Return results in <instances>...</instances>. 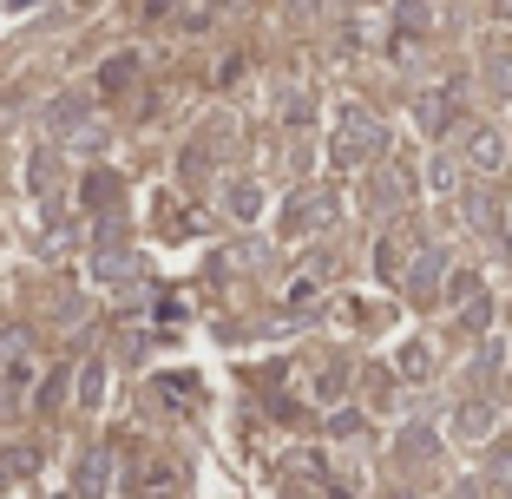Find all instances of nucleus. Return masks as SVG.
I'll return each instance as SVG.
<instances>
[{"label":"nucleus","instance_id":"obj_25","mask_svg":"<svg viewBox=\"0 0 512 499\" xmlns=\"http://www.w3.org/2000/svg\"><path fill=\"white\" fill-rule=\"evenodd\" d=\"M394 460H434V427H407V434H394Z\"/></svg>","mask_w":512,"mask_h":499},{"label":"nucleus","instance_id":"obj_5","mask_svg":"<svg viewBox=\"0 0 512 499\" xmlns=\"http://www.w3.org/2000/svg\"><path fill=\"white\" fill-rule=\"evenodd\" d=\"M447 434L460 440V447H493V440H499V401H486V394H467V401H453Z\"/></svg>","mask_w":512,"mask_h":499},{"label":"nucleus","instance_id":"obj_27","mask_svg":"<svg viewBox=\"0 0 512 499\" xmlns=\"http://www.w3.org/2000/svg\"><path fill=\"white\" fill-rule=\"evenodd\" d=\"M506 368V342L499 335H480V355H473V375H499Z\"/></svg>","mask_w":512,"mask_h":499},{"label":"nucleus","instance_id":"obj_2","mask_svg":"<svg viewBox=\"0 0 512 499\" xmlns=\"http://www.w3.org/2000/svg\"><path fill=\"white\" fill-rule=\"evenodd\" d=\"M335 217H342V184L309 178V184H296V191L276 204V237H283V243L322 237V230H335Z\"/></svg>","mask_w":512,"mask_h":499},{"label":"nucleus","instance_id":"obj_29","mask_svg":"<svg viewBox=\"0 0 512 499\" xmlns=\"http://www.w3.org/2000/svg\"><path fill=\"white\" fill-rule=\"evenodd\" d=\"M493 486H512V440L493 454Z\"/></svg>","mask_w":512,"mask_h":499},{"label":"nucleus","instance_id":"obj_21","mask_svg":"<svg viewBox=\"0 0 512 499\" xmlns=\"http://www.w3.org/2000/svg\"><path fill=\"white\" fill-rule=\"evenodd\" d=\"M66 388H73V368H53V375H40V388H33V408H40V414L66 408Z\"/></svg>","mask_w":512,"mask_h":499},{"label":"nucleus","instance_id":"obj_17","mask_svg":"<svg viewBox=\"0 0 512 499\" xmlns=\"http://www.w3.org/2000/svg\"><path fill=\"white\" fill-rule=\"evenodd\" d=\"M106 362H99V355H92V362H79L73 368V401H79V408H86V414H99V408H106Z\"/></svg>","mask_w":512,"mask_h":499},{"label":"nucleus","instance_id":"obj_26","mask_svg":"<svg viewBox=\"0 0 512 499\" xmlns=\"http://www.w3.org/2000/svg\"><path fill=\"white\" fill-rule=\"evenodd\" d=\"M316 401H322V408H342V401H348V368H322V375H316Z\"/></svg>","mask_w":512,"mask_h":499},{"label":"nucleus","instance_id":"obj_31","mask_svg":"<svg viewBox=\"0 0 512 499\" xmlns=\"http://www.w3.org/2000/svg\"><path fill=\"white\" fill-rule=\"evenodd\" d=\"M453 499H480V480H460V486H453Z\"/></svg>","mask_w":512,"mask_h":499},{"label":"nucleus","instance_id":"obj_3","mask_svg":"<svg viewBox=\"0 0 512 499\" xmlns=\"http://www.w3.org/2000/svg\"><path fill=\"white\" fill-rule=\"evenodd\" d=\"M460 165H467V171H480V178H493V171H506V165H512V138L499 132L493 119L460 125Z\"/></svg>","mask_w":512,"mask_h":499},{"label":"nucleus","instance_id":"obj_20","mask_svg":"<svg viewBox=\"0 0 512 499\" xmlns=\"http://www.w3.org/2000/svg\"><path fill=\"white\" fill-rule=\"evenodd\" d=\"M447 316L460 322L467 335H493V296L480 289V296H467V303H460V309H447Z\"/></svg>","mask_w":512,"mask_h":499},{"label":"nucleus","instance_id":"obj_28","mask_svg":"<svg viewBox=\"0 0 512 499\" xmlns=\"http://www.w3.org/2000/svg\"><path fill=\"white\" fill-rule=\"evenodd\" d=\"M158 7H171V14L184 20V27H204V20H211V7H217V0H158Z\"/></svg>","mask_w":512,"mask_h":499},{"label":"nucleus","instance_id":"obj_7","mask_svg":"<svg viewBox=\"0 0 512 499\" xmlns=\"http://www.w3.org/2000/svg\"><path fill=\"white\" fill-rule=\"evenodd\" d=\"M414 125H421V138L447 145V132L460 125V99H453V86H421V92H414Z\"/></svg>","mask_w":512,"mask_h":499},{"label":"nucleus","instance_id":"obj_30","mask_svg":"<svg viewBox=\"0 0 512 499\" xmlns=\"http://www.w3.org/2000/svg\"><path fill=\"white\" fill-rule=\"evenodd\" d=\"M283 499H329V493H316V480H283Z\"/></svg>","mask_w":512,"mask_h":499},{"label":"nucleus","instance_id":"obj_33","mask_svg":"<svg viewBox=\"0 0 512 499\" xmlns=\"http://www.w3.org/2000/svg\"><path fill=\"white\" fill-rule=\"evenodd\" d=\"M493 14H499V20H512V0H493Z\"/></svg>","mask_w":512,"mask_h":499},{"label":"nucleus","instance_id":"obj_15","mask_svg":"<svg viewBox=\"0 0 512 499\" xmlns=\"http://www.w3.org/2000/svg\"><path fill=\"white\" fill-rule=\"evenodd\" d=\"M368 171H375V184H368V204H375V211H388V204L401 211L407 197H414V178H407L401 165H368Z\"/></svg>","mask_w":512,"mask_h":499},{"label":"nucleus","instance_id":"obj_13","mask_svg":"<svg viewBox=\"0 0 512 499\" xmlns=\"http://www.w3.org/2000/svg\"><path fill=\"white\" fill-rule=\"evenodd\" d=\"M421 184H427L434 197H460V184H467V165H460V152L434 145V152H427V171H421Z\"/></svg>","mask_w":512,"mask_h":499},{"label":"nucleus","instance_id":"obj_22","mask_svg":"<svg viewBox=\"0 0 512 499\" xmlns=\"http://www.w3.org/2000/svg\"><path fill=\"white\" fill-rule=\"evenodd\" d=\"M86 211H112V204H119V178H112V171H86Z\"/></svg>","mask_w":512,"mask_h":499},{"label":"nucleus","instance_id":"obj_24","mask_svg":"<svg viewBox=\"0 0 512 499\" xmlns=\"http://www.w3.org/2000/svg\"><path fill=\"white\" fill-rule=\"evenodd\" d=\"M27 184L40 197H53V191H60V158H53V152H33L27 158Z\"/></svg>","mask_w":512,"mask_h":499},{"label":"nucleus","instance_id":"obj_12","mask_svg":"<svg viewBox=\"0 0 512 499\" xmlns=\"http://www.w3.org/2000/svg\"><path fill=\"white\" fill-rule=\"evenodd\" d=\"M112 493V454L106 447H86L73 467V499H106Z\"/></svg>","mask_w":512,"mask_h":499},{"label":"nucleus","instance_id":"obj_9","mask_svg":"<svg viewBox=\"0 0 512 499\" xmlns=\"http://www.w3.org/2000/svg\"><path fill=\"white\" fill-rule=\"evenodd\" d=\"M217 204H224V217H230L237 230H250L256 217H263V204H270V197H263V184H256L250 171H237V178L217 184Z\"/></svg>","mask_w":512,"mask_h":499},{"label":"nucleus","instance_id":"obj_8","mask_svg":"<svg viewBox=\"0 0 512 499\" xmlns=\"http://www.w3.org/2000/svg\"><path fill=\"white\" fill-rule=\"evenodd\" d=\"M388 375L401 381V388H427V381L440 375V355H434V342H427V335H401V342H394V362H388Z\"/></svg>","mask_w":512,"mask_h":499},{"label":"nucleus","instance_id":"obj_10","mask_svg":"<svg viewBox=\"0 0 512 499\" xmlns=\"http://www.w3.org/2000/svg\"><path fill=\"white\" fill-rule=\"evenodd\" d=\"M480 92L493 106H512V40H486L480 46Z\"/></svg>","mask_w":512,"mask_h":499},{"label":"nucleus","instance_id":"obj_14","mask_svg":"<svg viewBox=\"0 0 512 499\" xmlns=\"http://www.w3.org/2000/svg\"><path fill=\"white\" fill-rule=\"evenodd\" d=\"M388 27H394V46L401 40H427V33H434V0H394Z\"/></svg>","mask_w":512,"mask_h":499},{"label":"nucleus","instance_id":"obj_1","mask_svg":"<svg viewBox=\"0 0 512 499\" xmlns=\"http://www.w3.org/2000/svg\"><path fill=\"white\" fill-rule=\"evenodd\" d=\"M388 158V125H381V112H368L362 99H342L335 106V125H329V165L342 171V178H355V171L381 165Z\"/></svg>","mask_w":512,"mask_h":499},{"label":"nucleus","instance_id":"obj_32","mask_svg":"<svg viewBox=\"0 0 512 499\" xmlns=\"http://www.w3.org/2000/svg\"><path fill=\"white\" fill-rule=\"evenodd\" d=\"M322 0H289V14H316Z\"/></svg>","mask_w":512,"mask_h":499},{"label":"nucleus","instance_id":"obj_18","mask_svg":"<svg viewBox=\"0 0 512 499\" xmlns=\"http://www.w3.org/2000/svg\"><path fill=\"white\" fill-rule=\"evenodd\" d=\"M132 86H138V53H112V60L99 66V92L119 99V92H132Z\"/></svg>","mask_w":512,"mask_h":499},{"label":"nucleus","instance_id":"obj_23","mask_svg":"<svg viewBox=\"0 0 512 499\" xmlns=\"http://www.w3.org/2000/svg\"><path fill=\"white\" fill-rule=\"evenodd\" d=\"M480 270H447V283H440V303H447V309H460V303H467V296H480Z\"/></svg>","mask_w":512,"mask_h":499},{"label":"nucleus","instance_id":"obj_16","mask_svg":"<svg viewBox=\"0 0 512 499\" xmlns=\"http://www.w3.org/2000/svg\"><path fill=\"white\" fill-rule=\"evenodd\" d=\"M86 119H92V99H86V92H60V99L46 106V132H53V138H73Z\"/></svg>","mask_w":512,"mask_h":499},{"label":"nucleus","instance_id":"obj_19","mask_svg":"<svg viewBox=\"0 0 512 499\" xmlns=\"http://www.w3.org/2000/svg\"><path fill=\"white\" fill-rule=\"evenodd\" d=\"M322 434H329V440H362V434H368V408H355V401H342V408H329V421H322Z\"/></svg>","mask_w":512,"mask_h":499},{"label":"nucleus","instance_id":"obj_4","mask_svg":"<svg viewBox=\"0 0 512 499\" xmlns=\"http://www.w3.org/2000/svg\"><path fill=\"white\" fill-rule=\"evenodd\" d=\"M92 283L99 289H132L138 283V257H132V243L119 237V224H99V243H92Z\"/></svg>","mask_w":512,"mask_h":499},{"label":"nucleus","instance_id":"obj_6","mask_svg":"<svg viewBox=\"0 0 512 499\" xmlns=\"http://www.w3.org/2000/svg\"><path fill=\"white\" fill-rule=\"evenodd\" d=\"M440 283H447V250H414L407 257V270H401V296L407 303H440Z\"/></svg>","mask_w":512,"mask_h":499},{"label":"nucleus","instance_id":"obj_11","mask_svg":"<svg viewBox=\"0 0 512 499\" xmlns=\"http://www.w3.org/2000/svg\"><path fill=\"white\" fill-rule=\"evenodd\" d=\"M407 237H394V230H381L375 237V250H368V270H375V283L381 289H401V270H407Z\"/></svg>","mask_w":512,"mask_h":499},{"label":"nucleus","instance_id":"obj_34","mask_svg":"<svg viewBox=\"0 0 512 499\" xmlns=\"http://www.w3.org/2000/svg\"><path fill=\"white\" fill-rule=\"evenodd\" d=\"M7 7H33V0H7Z\"/></svg>","mask_w":512,"mask_h":499}]
</instances>
